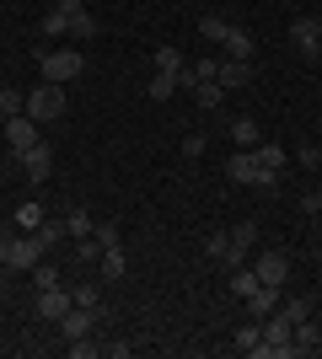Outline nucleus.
Segmentation results:
<instances>
[{
	"label": "nucleus",
	"instance_id": "obj_22",
	"mask_svg": "<svg viewBox=\"0 0 322 359\" xmlns=\"http://www.w3.org/2000/svg\"><path fill=\"white\" fill-rule=\"evenodd\" d=\"M247 75H253V65H247V60H220V86H226V91L247 86Z\"/></svg>",
	"mask_w": 322,
	"mask_h": 359
},
{
	"label": "nucleus",
	"instance_id": "obj_15",
	"mask_svg": "<svg viewBox=\"0 0 322 359\" xmlns=\"http://www.w3.org/2000/svg\"><path fill=\"white\" fill-rule=\"evenodd\" d=\"M97 263H102V279H123V273H129V257H123V241L102 247V257H97Z\"/></svg>",
	"mask_w": 322,
	"mask_h": 359
},
{
	"label": "nucleus",
	"instance_id": "obj_2",
	"mask_svg": "<svg viewBox=\"0 0 322 359\" xmlns=\"http://www.w3.org/2000/svg\"><path fill=\"white\" fill-rule=\"evenodd\" d=\"M38 70H43V81L65 86V81H81V75H86V54H81V48H48L43 60H38Z\"/></svg>",
	"mask_w": 322,
	"mask_h": 359
},
{
	"label": "nucleus",
	"instance_id": "obj_14",
	"mask_svg": "<svg viewBox=\"0 0 322 359\" xmlns=\"http://www.w3.org/2000/svg\"><path fill=\"white\" fill-rule=\"evenodd\" d=\"M279 300H285V295H279L274 285H258V290H253V295H247V311H253V316H258V322H263V316H269V311H279Z\"/></svg>",
	"mask_w": 322,
	"mask_h": 359
},
{
	"label": "nucleus",
	"instance_id": "obj_6",
	"mask_svg": "<svg viewBox=\"0 0 322 359\" xmlns=\"http://www.w3.org/2000/svg\"><path fill=\"white\" fill-rule=\"evenodd\" d=\"M290 43L301 60H317L322 54V16H295L290 22Z\"/></svg>",
	"mask_w": 322,
	"mask_h": 359
},
{
	"label": "nucleus",
	"instance_id": "obj_18",
	"mask_svg": "<svg viewBox=\"0 0 322 359\" xmlns=\"http://www.w3.org/2000/svg\"><path fill=\"white\" fill-rule=\"evenodd\" d=\"M226 60H247V65H253V32H247V27L226 32Z\"/></svg>",
	"mask_w": 322,
	"mask_h": 359
},
{
	"label": "nucleus",
	"instance_id": "obj_25",
	"mask_svg": "<svg viewBox=\"0 0 322 359\" xmlns=\"http://www.w3.org/2000/svg\"><path fill=\"white\" fill-rule=\"evenodd\" d=\"M226 32H231V22H226V16H199V38H204V43H226Z\"/></svg>",
	"mask_w": 322,
	"mask_h": 359
},
{
	"label": "nucleus",
	"instance_id": "obj_35",
	"mask_svg": "<svg viewBox=\"0 0 322 359\" xmlns=\"http://www.w3.org/2000/svg\"><path fill=\"white\" fill-rule=\"evenodd\" d=\"M38 236H43V247H60L70 231H65V220H43V225H38Z\"/></svg>",
	"mask_w": 322,
	"mask_h": 359
},
{
	"label": "nucleus",
	"instance_id": "obj_37",
	"mask_svg": "<svg viewBox=\"0 0 322 359\" xmlns=\"http://www.w3.org/2000/svg\"><path fill=\"white\" fill-rule=\"evenodd\" d=\"M92 236L102 241V247H113V241H119V225H113V220H97V225H92Z\"/></svg>",
	"mask_w": 322,
	"mask_h": 359
},
{
	"label": "nucleus",
	"instance_id": "obj_34",
	"mask_svg": "<svg viewBox=\"0 0 322 359\" xmlns=\"http://www.w3.org/2000/svg\"><path fill=\"white\" fill-rule=\"evenodd\" d=\"M32 285L38 290H60V269H54V263H38V269H32Z\"/></svg>",
	"mask_w": 322,
	"mask_h": 359
},
{
	"label": "nucleus",
	"instance_id": "obj_29",
	"mask_svg": "<svg viewBox=\"0 0 322 359\" xmlns=\"http://www.w3.org/2000/svg\"><path fill=\"white\" fill-rule=\"evenodd\" d=\"M231 344L242 348V354H253V348L263 344V322H242V327H236V338H231Z\"/></svg>",
	"mask_w": 322,
	"mask_h": 359
},
{
	"label": "nucleus",
	"instance_id": "obj_13",
	"mask_svg": "<svg viewBox=\"0 0 322 359\" xmlns=\"http://www.w3.org/2000/svg\"><path fill=\"white\" fill-rule=\"evenodd\" d=\"M231 145H236V150H258L263 145V129L253 118H231Z\"/></svg>",
	"mask_w": 322,
	"mask_h": 359
},
{
	"label": "nucleus",
	"instance_id": "obj_27",
	"mask_svg": "<svg viewBox=\"0 0 322 359\" xmlns=\"http://www.w3.org/2000/svg\"><path fill=\"white\" fill-rule=\"evenodd\" d=\"M16 113H27V91L0 86V118H16Z\"/></svg>",
	"mask_w": 322,
	"mask_h": 359
},
{
	"label": "nucleus",
	"instance_id": "obj_31",
	"mask_svg": "<svg viewBox=\"0 0 322 359\" xmlns=\"http://www.w3.org/2000/svg\"><path fill=\"white\" fill-rule=\"evenodd\" d=\"M279 311L290 316V322H307V316H311V300L307 295H290V300H279Z\"/></svg>",
	"mask_w": 322,
	"mask_h": 359
},
{
	"label": "nucleus",
	"instance_id": "obj_23",
	"mask_svg": "<svg viewBox=\"0 0 322 359\" xmlns=\"http://www.w3.org/2000/svg\"><path fill=\"white\" fill-rule=\"evenodd\" d=\"M177 86H183V81H177L172 70H156V75H151V86H145V97H151V102H167Z\"/></svg>",
	"mask_w": 322,
	"mask_h": 359
},
{
	"label": "nucleus",
	"instance_id": "obj_12",
	"mask_svg": "<svg viewBox=\"0 0 322 359\" xmlns=\"http://www.w3.org/2000/svg\"><path fill=\"white\" fill-rule=\"evenodd\" d=\"M290 344H295V354H317V348H322V327L311 322V316H307V322H295V327H290Z\"/></svg>",
	"mask_w": 322,
	"mask_h": 359
},
{
	"label": "nucleus",
	"instance_id": "obj_4",
	"mask_svg": "<svg viewBox=\"0 0 322 359\" xmlns=\"http://www.w3.org/2000/svg\"><path fill=\"white\" fill-rule=\"evenodd\" d=\"M48 257V247H43V236L38 231H27V236H11V252H6V269H22V273H32L38 263Z\"/></svg>",
	"mask_w": 322,
	"mask_h": 359
},
{
	"label": "nucleus",
	"instance_id": "obj_16",
	"mask_svg": "<svg viewBox=\"0 0 322 359\" xmlns=\"http://www.w3.org/2000/svg\"><path fill=\"white\" fill-rule=\"evenodd\" d=\"M231 236V252H236V263H247V252H253V241H258V225L253 220H242L236 231H226Z\"/></svg>",
	"mask_w": 322,
	"mask_h": 359
},
{
	"label": "nucleus",
	"instance_id": "obj_3",
	"mask_svg": "<svg viewBox=\"0 0 322 359\" xmlns=\"http://www.w3.org/2000/svg\"><path fill=\"white\" fill-rule=\"evenodd\" d=\"M11 156H16V166H22V177H27L32 188L54 177V150H48L43 140H38V145H27V150H11Z\"/></svg>",
	"mask_w": 322,
	"mask_h": 359
},
{
	"label": "nucleus",
	"instance_id": "obj_8",
	"mask_svg": "<svg viewBox=\"0 0 322 359\" xmlns=\"http://www.w3.org/2000/svg\"><path fill=\"white\" fill-rule=\"evenodd\" d=\"M97 322H102V311H86V306H76V300H70V311L60 316L65 344H70V338H92V327H97Z\"/></svg>",
	"mask_w": 322,
	"mask_h": 359
},
{
	"label": "nucleus",
	"instance_id": "obj_5",
	"mask_svg": "<svg viewBox=\"0 0 322 359\" xmlns=\"http://www.w3.org/2000/svg\"><path fill=\"white\" fill-rule=\"evenodd\" d=\"M60 113H65V86L43 81V86H32V91H27V118L48 123V118H60Z\"/></svg>",
	"mask_w": 322,
	"mask_h": 359
},
{
	"label": "nucleus",
	"instance_id": "obj_33",
	"mask_svg": "<svg viewBox=\"0 0 322 359\" xmlns=\"http://www.w3.org/2000/svg\"><path fill=\"white\" fill-rule=\"evenodd\" d=\"M92 225H97V220H92V215H86V210H70V220H65V231H70V236L81 241V236H92Z\"/></svg>",
	"mask_w": 322,
	"mask_h": 359
},
{
	"label": "nucleus",
	"instance_id": "obj_10",
	"mask_svg": "<svg viewBox=\"0 0 322 359\" xmlns=\"http://www.w3.org/2000/svg\"><path fill=\"white\" fill-rule=\"evenodd\" d=\"M6 140H11V150H27V145H38V118H27V113L6 118Z\"/></svg>",
	"mask_w": 322,
	"mask_h": 359
},
{
	"label": "nucleus",
	"instance_id": "obj_32",
	"mask_svg": "<svg viewBox=\"0 0 322 359\" xmlns=\"http://www.w3.org/2000/svg\"><path fill=\"white\" fill-rule=\"evenodd\" d=\"M38 32H43V38H70V22H65L60 11H48L43 22H38Z\"/></svg>",
	"mask_w": 322,
	"mask_h": 359
},
{
	"label": "nucleus",
	"instance_id": "obj_36",
	"mask_svg": "<svg viewBox=\"0 0 322 359\" xmlns=\"http://www.w3.org/2000/svg\"><path fill=\"white\" fill-rule=\"evenodd\" d=\"M97 257H102V241H97V236H81L76 241V263H97Z\"/></svg>",
	"mask_w": 322,
	"mask_h": 359
},
{
	"label": "nucleus",
	"instance_id": "obj_30",
	"mask_svg": "<svg viewBox=\"0 0 322 359\" xmlns=\"http://www.w3.org/2000/svg\"><path fill=\"white\" fill-rule=\"evenodd\" d=\"M70 300H76V306H86V311H102V316H107V306H102V290H97V285H81V290H70Z\"/></svg>",
	"mask_w": 322,
	"mask_h": 359
},
{
	"label": "nucleus",
	"instance_id": "obj_21",
	"mask_svg": "<svg viewBox=\"0 0 322 359\" xmlns=\"http://www.w3.org/2000/svg\"><path fill=\"white\" fill-rule=\"evenodd\" d=\"M290 327H295V322L285 311H269V316H263V338H269V344H290Z\"/></svg>",
	"mask_w": 322,
	"mask_h": 359
},
{
	"label": "nucleus",
	"instance_id": "obj_20",
	"mask_svg": "<svg viewBox=\"0 0 322 359\" xmlns=\"http://www.w3.org/2000/svg\"><path fill=\"white\" fill-rule=\"evenodd\" d=\"M204 257L220 263V269H236V252H231V236H204Z\"/></svg>",
	"mask_w": 322,
	"mask_h": 359
},
{
	"label": "nucleus",
	"instance_id": "obj_39",
	"mask_svg": "<svg viewBox=\"0 0 322 359\" xmlns=\"http://www.w3.org/2000/svg\"><path fill=\"white\" fill-rule=\"evenodd\" d=\"M183 156H188V161H199V156H204V135H188L183 140Z\"/></svg>",
	"mask_w": 322,
	"mask_h": 359
},
{
	"label": "nucleus",
	"instance_id": "obj_19",
	"mask_svg": "<svg viewBox=\"0 0 322 359\" xmlns=\"http://www.w3.org/2000/svg\"><path fill=\"white\" fill-rule=\"evenodd\" d=\"M258 285H263V279H258V269H247V263H236V269H231V295H236V300H247Z\"/></svg>",
	"mask_w": 322,
	"mask_h": 359
},
{
	"label": "nucleus",
	"instance_id": "obj_11",
	"mask_svg": "<svg viewBox=\"0 0 322 359\" xmlns=\"http://www.w3.org/2000/svg\"><path fill=\"white\" fill-rule=\"evenodd\" d=\"M70 311V290H38V316L43 322H60Z\"/></svg>",
	"mask_w": 322,
	"mask_h": 359
},
{
	"label": "nucleus",
	"instance_id": "obj_17",
	"mask_svg": "<svg viewBox=\"0 0 322 359\" xmlns=\"http://www.w3.org/2000/svg\"><path fill=\"white\" fill-rule=\"evenodd\" d=\"M253 156H258V166H263V172H274V177L285 172V161H290V150H285V145H269V140H263Z\"/></svg>",
	"mask_w": 322,
	"mask_h": 359
},
{
	"label": "nucleus",
	"instance_id": "obj_7",
	"mask_svg": "<svg viewBox=\"0 0 322 359\" xmlns=\"http://www.w3.org/2000/svg\"><path fill=\"white\" fill-rule=\"evenodd\" d=\"M54 11L70 22V38L76 43H86V38H97V16L86 11V0H54Z\"/></svg>",
	"mask_w": 322,
	"mask_h": 359
},
{
	"label": "nucleus",
	"instance_id": "obj_38",
	"mask_svg": "<svg viewBox=\"0 0 322 359\" xmlns=\"http://www.w3.org/2000/svg\"><path fill=\"white\" fill-rule=\"evenodd\" d=\"M295 161L307 166V172H317V166H322V150L317 145H301V150H295Z\"/></svg>",
	"mask_w": 322,
	"mask_h": 359
},
{
	"label": "nucleus",
	"instance_id": "obj_41",
	"mask_svg": "<svg viewBox=\"0 0 322 359\" xmlns=\"http://www.w3.org/2000/svg\"><path fill=\"white\" fill-rule=\"evenodd\" d=\"M6 252H11V231L0 225V269H6Z\"/></svg>",
	"mask_w": 322,
	"mask_h": 359
},
{
	"label": "nucleus",
	"instance_id": "obj_40",
	"mask_svg": "<svg viewBox=\"0 0 322 359\" xmlns=\"http://www.w3.org/2000/svg\"><path fill=\"white\" fill-rule=\"evenodd\" d=\"M70 354H76V359H92L97 344H86V338H70Z\"/></svg>",
	"mask_w": 322,
	"mask_h": 359
},
{
	"label": "nucleus",
	"instance_id": "obj_28",
	"mask_svg": "<svg viewBox=\"0 0 322 359\" xmlns=\"http://www.w3.org/2000/svg\"><path fill=\"white\" fill-rule=\"evenodd\" d=\"M43 220H48V215H43V204H38V198H27V204H16V225H22V231H38Z\"/></svg>",
	"mask_w": 322,
	"mask_h": 359
},
{
	"label": "nucleus",
	"instance_id": "obj_24",
	"mask_svg": "<svg viewBox=\"0 0 322 359\" xmlns=\"http://www.w3.org/2000/svg\"><path fill=\"white\" fill-rule=\"evenodd\" d=\"M156 70H172L177 81H183V70H188V60H183V48H172V43H161L156 48Z\"/></svg>",
	"mask_w": 322,
	"mask_h": 359
},
{
	"label": "nucleus",
	"instance_id": "obj_9",
	"mask_svg": "<svg viewBox=\"0 0 322 359\" xmlns=\"http://www.w3.org/2000/svg\"><path fill=\"white\" fill-rule=\"evenodd\" d=\"M253 269H258V279H263V285L285 290V279H290V257H285V252H263L258 263H253Z\"/></svg>",
	"mask_w": 322,
	"mask_h": 359
},
{
	"label": "nucleus",
	"instance_id": "obj_1",
	"mask_svg": "<svg viewBox=\"0 0 322 359\" xmlns=\"http://www.w3.org/2000/svg\"><path fill=\"white\" fill-rule=\"evenodd\" d=\"M226 177L236 182V188H263V194H274V188H279V177H274V172H263L253 150H236V156H231V161H226Z\"/></svg>",
	"mask_w": 322,
	"mask_h": 359
},
{
	"label": "nucleus",
	"instance_id": "obj_26",
	"mask_svg": "<svg viewBox=\"0 0 322 359\" xmlns=\"http://www.w3.org/2000/svg\"><path fill=\"white\" fill-rule=\"evenodd\" d=\"M194 97H199L204 113H215V107L226 102V86H220V81H199V86H194Z\"/></svg>",
	"mask_w": 322,
	"mask_h": 359
}]
</instances>
